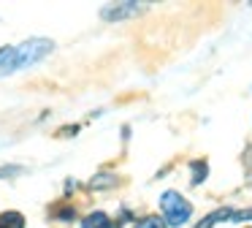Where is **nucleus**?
<instances>
[{"label":"nucleus","instance_id":"4","mask_svg":"<svg viewBox=\"0 0 252 228\" xmlns=\"http://www.w3.org/2000/svg\"><path fill=\"white\" fill-rule=\"evenodd\" d=\"M141 11H147V5H141V3H114V5H103V8H100V19H106V22L130 19V16H138Z\"/></svg>","mask_w":252,"mask_h":228},{"label":"nucleus","instance_id":"11","mask_svg":"<svg viewBox=\"0 0 252 228\" xmlns=\"http://www.w3.org/2000/svg\"><path fill=\"white\" fill-rule=\"evenodd\" d=\"M73 215H76V212H73V209H63V212H60V215H57V217H60V220H71Z\"/></svg>","mask_w":252,"mask_h":228},{"label":"nucleus","instance_id":"8","mask_svg":"<svg viewBox=\"0 0 252 228\" xmlns=\"http://www.w3.org/2000/svg\"><path fill=\"white\" fill-rule=\"evenodd\" d=\"M190 168H192V185H201L203 179H206V174H209V166L203 160H192Z\"/></svg>","mask_w":252,"mask_h":228},{"label":"nucleus","instance_id":"9","mask_svg":"<svg viewBox=\"0 0 252 228\" xmlns=\"http://www.w3.org/2000/svg\"><path fill=\"white\" fill-rule=\"evenodd\" d=\"M133 228H165V220L158 215H149V217H144L141 223H136Z\"/></svg>","mask_w":252,"mask_h":228},{"label":"nucleus","instance_id":"3","mask_svg":"<svg viewBox=\"0 0 252 228\" xmlns=\"http://www.w3.org/2000/svg\"><path fill=\"white\" fill-rule=\"evenodd\" d=\"M252 220V209H233V206H220L212 215H206L195 228H214L217 223H244Z\"/></svg>","mask_w":252,"mask_h":228},{"label":"nucleus","instance_id":"7","mask_svg":"<svg viewBox=\"0 0 252 228\" xmlns=\"http://www.w3.org/2000/svg\"><path fill=\"white\" fill-rule=\"evenodd\" d=\"M114 185H117L114 174H98V177L90 179V188L93 190H109V188H114Z\"/></svg>","mask_w":252,"mask_h":228},{"label":"nucleus","instance_id":"2","mask_svg":"<svg viewBox=\"0 0 252 228\" xmlns=\"http://www.w3.org/2000/svg\"><path fill=\"white\" fill-rule=\"evenodd\" d=\"M160 209H163L168 226H185L187 217H190V212H192V206H190V201H187L182 193H176V190H165V193L160 195Z\"/></svg>","mask_w":252,"mask_h":228},{"label":"nucleus","instance_id":"1","mask_svg":"<svg viewBox=\"0 0 252 228\" xmlns=\"http://www.w3.org/2000/svg\"><path fill=\"white\" fill-rule=\"evenodd\" d=\"M52 52H55V41H49V38H28L19 46H8L6 57L0 63V76H11L28 65H35Z\"/></svg>","mask_w":252,"mask_h":228},{"label":"nucleus","instance_id":"6","mask_svg":"<svg viewBox=\"0 0 252 228\" xmlns=\"http://www.w3.org/2000/svg\"><path fill=\"white\" fill-rule=\"evenodd\" d=\"M0 228H25V217L14 209L0 212Z\"/></svg>","mask_w":252,"mask_h":228},{"label":"nucleus","instance_id":"10","mask_svg":"<svg viewBox=\"0 0 252 228\" xmlns=\"http://www.w3.org/2000/svg\"><path fill=\"white\" fill-rule=\"evenodd\" d=\"M17 174H22V168H17V166H6V168H0V177H17Z\"/></svg>","mask_w":252,"mask_h":228},{"label":"nucleus","instance_id":"5","mask_svg":"<svg viewBox=\"0 0 252 228\" xmlns=\"http://www.w3.org/2000/svg\"><path fill=\"white\" fill-rule=\"evenodd\" d=\"M82 228H111V220L106 212H90L82 220Z\"/></svg>","mask_w":252,"mask_h":228}]
</instances>
